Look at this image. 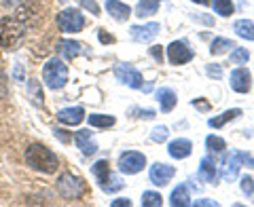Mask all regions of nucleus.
<instances>
[{
  "label": "nucleus",
  "instance_id": "f257e3e1",
  "mask_svg": "<svg viewBox=\"0 0 254 207\" xmlns=\"http://www.w3.org/2000/svg\"><path fill=\"white\" fill-rule=\"evenodd\" d=\"M26 163L36 171H43V173H55L60 167V158L58 155L49 150L43 144H30L26 148Z\"/></svg>",
  "mask_w": 254,
  "mask_h": 207
},
{
  "label": "nucleus",
  "instance_id": "f03ea898",
  "mask_svg": "<svg viewBox=\"0 0 254 207\" xmlns=\"http://www.w3.org/2000/svg\"><path fill=\"white\" fill-rule=\"evenodd\" d=\"M26 34V23L15 19V17H2L0 19V45L4 49H13L15 45H19V41Z\"/></svg>",
  "mask_w": 254,
  "mask_h": 207
},
{
  "label": "nucleus",
  "instance_id": "7ed1b4c3",
  "mask_svg": "<svg viewBox=\"0 0 254 207\" xmlns=\"http://www.w3.org/2000/svg\"><path fill=\"white\" fill-rule=\"evenodd\" d=\"M43 81L49 89H62L68 83V66L60 57H51L43 66Z\"/></svg>",
  "mask_w": 254,
  "mask_h": 207
},
{
  "label": "nucleus",
  "instance_id": "20e7f679",
  "mask_svg": "<svg viewBox=\"0 0 254 207\" xmlns=\"http://www.w3.org/2000/svg\"><path fill=\"white\" fill-rule=\"evenodd\" d=\"M55 186H58V193L64 199H78L85 195V182L70 171H64L55 182Z\"/></svg>",
  "mask_w": 254,
  "mask_h": 207
},
{
  "label": "nucleus",
  "instance_id": "39448f33",
  "mask_svg": "<svg viewBox=\"0 0 254 207\" xmlns=\"http://www.w3.org/2000/svg\"><path fill=\"white\" fill-rule=\"evenodd\" d=\"M246 158H248V155L240 153V150H229V153L222 156V169H220L222 180L225 182L237 180V176H240V167H242V163H246Z\"/></svg>",
  "mask_w": 254,
  "mask_h": 207
},
{
  "label": "nucleus",
  "instance_id": "423d86ee",
  "mask_svg": "<svg viewBox=\"0 0 254 207\" xmlns=\"http://www.w3.org/2000/svg\"><path fill=\"white\" fill-rule=\"evenodd\" d=\"M146 167V156L138 153V150H127L119 156V171L127 173V176H136Z\"/></svg>",
  "mask_w": 254,
  "mask_h": 207
},
{
  "label": "nucleus",
  "instance_id": "0eeeda50",
  "mask_svg": "<svg viewBox=\"0 0 254 207\" xmlns=\"http://www.w3.org/2000/svg\"><path fill=\"white\" fill-rule=\"evenodd\" d=\"M58 26L62 32L74 34V32H81L85 28V17L78 9H64L58 15Z\"/></svg>",
  "mask_w": 254,
  "mask_h": 207
},
{
  "label": "nucleus",
  "instance_id": "6e6552de",
  "mask_svg": "<svg viewBox=\"0 0 254 207\" xmlns=\"http://www.w3.org/2000/svg\"><path fill=\"white\" fill-rule=\"evenodd\" d=\"M115 76L119 78V83H123L127 87H131V89H142V83H144V78H142V72L136 70L129 63H119L115 68Z\"/></svg>",
  "mask_w": 254,
  "mask_h": 207
},
{
  "label": "nucleus",
  "instance_id": "1a4fd4ad",
  "mask_svg": "<svg viewBox=\"0 0 254 207\" xmlns=\"http://www.w3.org/2000/svg\"><path fill=\"white\" fill-rule=\"evenodd\" d=\"M174 176H176V169H174L172 165H168V163H155L153 167H150V171H148L150 182H153L155 186H161V188L168 186Z\"/></svg>",
  "mask_w": 254,
  "mask_h": 207
},
{
  "label": "nucleus",
  "instance_id": "9d476101",
  "mask_svg": "<svg viewBox=\"0 0 254 207\" xmlns=\"http://www.w3.org/2000/svg\"><path fill=\"white\" fill-rule=\"evenodd\" d=\"M168 59L174 63V66H182V63H187V61L193 59V51L189 49L187 43L174 41V43L168 47Z\"/></svg>",
  "mask_w": 254,
  "mask_h": 207
},
{
  "label": "nucleus",
  "instance_id": "9b49d317",
  "mask_svg": "<svg viewBox=\"0 0 254 207\" xmlns=\"http://www.w3.org/2000/svg\"><path fill=\"white\" fill-rule=\"evenodd\" d=\"M159 30H161V26H159L157 21H150V23H146V26H131L129 34L136 43H150L153 38H157Z\"/></svg>",
  "mask_w": 254,
  "mask_h": 207
},
{
  "label": "nucleus",
  "instance_id": "f8f14e48",
  "mask_svg": "<svg viewBox=\"0 0 254 207\" xmlns=\"http://www.w3.org/2000/svg\"><path fill=\"white\" fill-rule=\"evenodd\" d=\"M231 89L237 93H248L252 89V76L246 68H235L231 72Z\"/></svg>",
  "mask_w": 254,
  "mask_h": 207
},
{
  "label": "nucleus",
  "instance_id": "ddd939ff",
  "mask_svg": "<svg viewBox=\"0 0 254 207\" xmlns=\"http://www.w3.org/2000/svg\"><path fill=\"white\" fill-rule=\"evenodd\" d=\"M74 144L78 150H83V155H93V153H98V144L93 142V135L89 129H81V131H76L74 133Z\"/></svg>",
  "mask_w": 254,
  "mask_h": 207
},
{
  "label": "nucleus",
  "instance_id": "4468645a",
  "mask_svg": "<svg viewBox=\"0 0 254 207\" xmlns=\"http://www.w3.org/2000/svg\"><path fill=\"white\" fill-rule=\"evenodd\" d=\"M83 118H85V110H83L81 106H74V108H62L60 112H58V121L64 123V125H70V127L81 125V123H83Z\"/></svg>",
  "mask_w": 254,
  "mask_h": 207
},
{
  "label": "nucleus",
  "instance_id": "2eb2a0df",
  "mask_svg": "<svg viewBox=\"0 0 254 207\" xmlns=\"http://www.w3.org/2000/svg\"><path fill=\"white\" fill-rule=\"evenodd\" d=\"M168 153L172 158H187L190 156V153H193V144H190V140L187 138H178V140H174L170 142V146H168Z\"/></svg>",
  "mask_w": 254,
  "mask_h": 207
},
{
  "label": "nucleus",
  "instance_id": "dca6fc26",
  "mask_svg": "<svg viewBox=\"0 0 254 207\" xmlns=\"http://www.w3.org/2000/svg\"><path fill=\"white\" fill-rule=\"evenodd\" d=\"M83 49H85V47L81 43H76V41H66V38H64V41L58 43V51H60L62 57H66V59L78 57V55L83 53Z\"/></svg>",
  "mask_w": 254,
  "mask_h": 207
},
{
  "label": "nucleus",
  "instance_id": "f3484780",
  "mask_svg": "<svg viewBox=\"0 0 254 207\" xmlns=\"http://www.w3.org/2000/svg\"><path fill=\"white\" fill-rule=\"evenodd\" d=\"M157 100H159V108H161V112H170V110H174V106H176V93H174L172 89H168V87H161V89L157 91Z\"/></svg>",
  "mask_w": 254,
  "mask_h": 207
},
{
  "label": "nucleus",
  "instance_id": "a211bd4d",
  "mask_svg": "<svg viewBox=\"0 0 254 207\" xmlns=\"http://www.w3.org/2000/svg\"><path fill=\"white\" fill-rule=\"evenodd\" d=\"M106 11L113 15L117 21H123L131 15V9L125 2H121V0H106Z\"/></svg>",
  "mask_w": 254,
  "mask_h": 207
},
{
  "label": "nucleus",
  "instance_id": "6ab92c4d",
  "mask_svg": "<svg viewBox=\"0 0 254 207\" xmlns=\"http://www.w3.org/2000/svg\"><path fill=\"white\" fill-rule=\"evenodd\" d=\"M193 201H190V195H189V188L185 184H180L172 190V197H170V205L172 207H187L190 205Z\"/></svg>",
  "mask_w": 254,
  "mask_h": 207
},
{
  "label": "nucleus",
  "instance_id": "aec40b11",
  "mask_svg": "<svg viewBox=\"0 0 254 207\" xmlns=\"http://www.w3.org/2000/svg\"><path fill=\"white\" fill-rule=\"evenodd\" d=\"M98 184H100V188L104 190V193H119V190L123 188V180H121V176H117V173L110 171L106 178L98 180Z\"/></svg>",
  "mask_w": 254,
  "mask_h": 207
},
{
  "label": "nucleus",
  "instance_id": "412c9836",
  "mask_svg": "<svg viewBox=\"0 0 254 207\" xmlns=\"http://www.w3.org/2000/svg\"><path fill=\"white\" fill-rule=\"evenodd\" d=\"M199 178L203 182H214L216 180V163L210 156H203L199 161Z\"/></svg>",
  "mask_w": 254,
  "mask_h": 207
},
{
  "label": "nucleus",
  "instance_id": "4be33fe9",
  "mask_svg": "<svg viewBox=\"0 0 254 207\" xmlns=\"http://www.w3.org/2000/svg\"><path fill=\"white\" fill-rule=\"evenodd\" d=\"M28 93H30V100L36 108H43L45 104V95H43V85L36 81V78H30L28 81Z\"/></svg>",
  "mask_w": 254,
  "mask_h": 207
},
{
  "label": "nucleus",
  "instance_id": "5701e85b",
  "mask_svg": "<svg viewBox=\"0 0 254 207\" xmlns=\"http://www.w3.org/2000/svg\"><path fill=\"white\" fill-rule=\"evenodd\" d=\"M237 116H242V110H240V108H231V110H225V112H222L220 116L210 118L208 125L214 127V129H218V127H222V125L229 123V121H233V118H237Z\"/></svg>",
  "mask_w": 254,
  "mask_h": 207
},
{
  "label": "nucleus",
  "instance_id": "b1692460",
  "mask_svg": "<svg viewBox=\"0 0 254 207\" xmlns=\"http://www.w3.org/2000/svg\"><path fill=\"white\" fill-rule=\"evenodd\" d=\"M233 30L237 32V36L240 38H246V41H254V23L250 19H240L235 21Z\"/></svg>",
  "mask_w": 254,
  "mask_h": 207
},
{
  "label": "nucleus",
  "instance_id": "393cba45",
  "mask_svg": "<svg viewBox=\"0 0 254 207\" xmlns=\"http://www.w3.org/2000/svg\"><path fill=\"white\" fill-rule=\"evenodd\" d=\"M87 121H89L91 127H98V129H108V127H113L117 123V118L110 116V114H91V116H87Z\"/></svg>",
  "mask_w": 254,
  "mask_h": 207
},
{
  "label": "nucleus",
  "instance_id": "a878e982",
  "mask_svg": "<svg viewBox=\"0 0 254 207\" xmlns=\"http://www.w3.org/2000/svg\"><path fill=\"white\" fill-rule=\"evenodd\" d=\"M159 2L161 0H140V4L136 6L138 17H148V15H155L159 9Z\"/></svg>",
  "mask_w": 254,
  "mask_h": 207
},
{
  "label": "nucleus",
  "instance_id": "bb28decb",
  "mask_svg": "<svg viewBox=\"0 0 254 207\" xmlns=\"http://www.w3.org/2000/svg\"><path fill=\"white\" fill-rule=\"evenodd\" d=\"M210 4H212L214 13L222 15V17H229V15H233V11H235V6H233L231 0H212Z\"/></svg>",
  "mask_w": 254,
  "mask_h": 207
},
{
  "label": "nucleus",
  "instance_id": "cd10ccee",
  "mask_svg": "<svg viewBox=\"0 0 254 207\" xmlns=\"http://www.w3.org/2000/svg\"><path fill=\"white\" fill-rule=\"evenodd\" d=\"M233 41H229V38H214V43L210 47V53L212 55H222L227 53V49H233Z\"/></svg>",
  "mask_w": 254,
  "mask_h": 207
},
{
  "label": "nucleus",
  "instance_id": "c85d7f7f",
  "mask_svg": "<svg viewBox=\"0 0 254 207\" xmlns=\"http://www.w3.org/2000/svg\"><path fill=\"white\" fill-rule=\"evenodd\" d=\"M161 203H163V197L159 193L146 190V193L142 195V207H161Z\"/></svg>",
  "mask_w": 254,
  "mask_h": 207
},
{
  "label": "nucleus",
  "instance_id": "c756f323",
  "mask_svg": "<svg viewBox=\"0 0 254 207\" xmlns=\"http://www.w3.org/2000/svg\"><path fill=\"white\" fill-rule=\"evenodd\" d=\"M205 146H208V150H212V153H222V150L227 148V142L218 138V135H208V138H205Z\"/></svg>",
  "mask_w": 254,
  "mask_h": 207
},
{
  "label": "nucleus",
  "instance_id": "7c9ffc66",
  "mask_svg": "<svg viewBox=\"0 0 254 207\" xmlns=\"http://www.w3.org/2000/svg\"><path fill=\"white\" fill-rule=\"evenodd\" d=\"M91 173L95 176V180L106 178L108 173H110V165H108V161H98V163H93V167H91Z\"/></svg>",
  "mask_w": 254,
  "mask_h": 207
},
{
  "label": "nucleus",
  "instance_id": "2f4dec72",
  "mask_svg": "<svg viewBox=\"0 0 254 207\" xmlns=\"http://www.w3.org/2000/svg\"><path fill=\"white\" fill-rule=\"evenodd\" d=\"M229 59H231L233 63H246L250 59V53L246 49H240V47H233V53L229 55Z\"/></svg>",
  "mask_w": 254,
  "mask_h": 207
},
{
  "label": "nucleus",
  "instance_id": "473e14b6",
  "mask_svg": "<svg viewBox=\"0 0 254 207\" xmlns=\"http://www.w3.org/2000/svg\"><path fill=\"white\" fill-rule=\"evenodd\" d=\"M168 135H170V131H168V127H155L153 131H150V140L153 142H157V144H161V142H165L168 140Z\"/></svg>",
  "mask_w": 254,
  "mask_h": 207
},
{
  "label": "nucleus",
  "instance_id": "72a5a7b5",
  "mask_svg": "<svg viewBox=\"0 0 254 207\" xmlns=\"http://www.w3.org/2000/svg\"><path fill=\"white\" fill-rule=\"evenodd\" d=\"M205 72H208V76H212V78H222V66L220 63H210L208 68H205Z\"/></svg>",
  "mask_w": 254,
  "mask_h": 207
},
{
  "label": "nucleus",
  "instance_id": "f704fd0d",
  "mask_svg": "<svg viewBox=\"0 0 254 207\" xmlns=\"http://www.w3.org/2000/svg\"><path fill=\"white\" fill-rule=\"evenodd\" d=\"M81 6L85 11L93 13V15H100V4L95 2V0H81Z\"/></svg>",
  "mask_w": 254,
  "mask_h": 207
},
{
  "label": "nucleus",
  "instance_id": "c9c22d12",
  "mask_svg": "<svg viewBox=\"0 0 254 207\" xmlns=\"http://www.w3.org/2000/svg\"><path fill=\"white\" fill-rule=\"evenodd\" d=\"M242 190H244V193L248 195V197L254 193V180H252L250 176H244V178H242Z\"/></svg>",
  "mask_w": 254,
  "mask_h": 207
},
{
  "label": "nucleus",
  "instance_id": "e433bc0d",
  "mask_svg": "<svg viewBox=\"0 0 254 207\" xmlns=\"http://www.w3.org/2000/svg\"><path fill=\"white\" fill-rule=\"evenodd\" d=\"M148 51H150V55H153V59H155L157 63H163V47L157 45V47H150Z\"/></svg>",
  "mask_w": 254,
  "mask_h": 207
},
{
  "label": "nucleus",
  "instance_id": "4c0bfd02",
  "mask_svg": "<svg viewBox=\"0 0 254 207\" xmlns=\"http://www.w3.org/2000/svg\"><path fill=\"white\" fill-rule=\"evenodd\" d=\"M98 36H100V43H104V45L115 43V36H108V34H106V30H100V32H98Z\"/></svg>",
  "mask_w": 254,
  "mask_h": 207
},
{
  "label": "nucleus",
  "instance_id": "58836bf2",
  "mask_svg": "<svg viewBox=\"0 0 254 207\" xmlns=\"http://www.w3.org/2000/svg\"><path fill=\"white\" fill-rule=\"evenodd\" d=\"M110 205H113V207H129L131 201H129V199H117V201H113Z\"/></svg>",
  "mask_w": 254,
  "mask_h": 207
},
{
  "label": "nucleus",
  "instance_id": "ea45409f",
  "mask_svg": "<svg viewBox=\"0 0 254 207\" xmlns=\"http://www.w3.org/2000/svg\"><path fill=\"white\" fill-rule=\"evenodd\" d=\"M195 205H197V207H210V205L216 207L218 203H216V201H210V199H201V201H195Z\"/></svg>",
  "mask_w": 254,
  "mask_h": 207
},
{
  "label": "nucleus",
  "instance_id": "a19ab883",
  "mask_svg": "<svg viewBox=\"0 0 254 207\" xmlns=\"http://www.w3.org/2000/svg\"><path fill=\"white\" fill-rule=\"evenodd\" d=\"M193 106H197L199 110H208V108H210V104H208V102H203V100L199 98V100H193Z\"/></svg>",
  "mask_w": 254,
  "mask_h": 207
},
{
  "label": "nucleus",
  "instance_id": "79ce46f5",
  "mask_svg": "<svg viewBox=\"0 0 254 207\" xmlns=\"http://www.w3.org/2000/svg\"><path fill=\"white\" fill-rule=\"evenodd\" d=\"M15 78H17V81H23V72H21V66H17V68H15Z\"/></svg>",
  "mask_w": 254,
  "mask_h": 207
},
{
  "label": "nucleus",
  "instance_id": "37998d69",
  "mask_svg": "<svg viewBox=\"0 0 254 207\" xmlns=\"http://www.w3.org/2000/svg\"><path fill=\"white\" fill-rule=\"evenodd\" d=\"M66 133H68V131H62V129H55V135H58V138H62L64 142H68V138H66Z\"/></svg>",
  "mask_w": 254,
  "mask_h": 207
},
{
  "label": "nucleus",
  "instance_id": "c03bdc74",
  "mask_svg": "<svg viewBox=\"0 0 254 207\" xmlns=\"http://www.w3.org/2000/svg\"><path fill=\"white\" fill-rule=\"evenodd\" d=\"M2 2H4L6 6H15V4H17V2H19V0H2Z\"/></svg>",
  "mask_w": 254,
  "mask_h": 207
},
{
  "label": "nucleus",
  "instance_id": "a18cd8bd",
  "mask_svg": "<svg viewBox=\"0 0 254 207\" xmlns=\"http://www.w3.org/2000/svg\"><path fill=\"white\" fill-rule=\"evenodd\" d=\"M193 2H197V4H210L212 0H193Z\"/></svg>",
  "mask_w": 254,
  "mask_h": 207
},
{
  "label": "nucleus",
  "instance_id": "49530a36",
  "mask_svg": "<svg viewBox=\"0 0 254 207\" xmlns=\"http://www.w3.org/2000/svg\"><path fill=\"white\" fill-rule=\"evenodd\" d=\"M246 163H248V167H254V156L252 158L248 156V158H246Z\"/></svg>",
  "mask_w": 254,
  "mask_h": 207
}]
</instances>
